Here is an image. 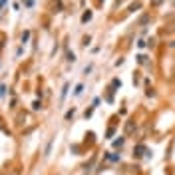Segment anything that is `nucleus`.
Returning <instances> with one entry per match:
<instances>
[{
  "label": "nucleus",
  "instance_id": "1",
  "mask_svg": "<svg viewBox=\"0 0 175 175\" xmlns=\"http://www.w3.org/2000/svg\"><path fill=\"white\" fill-rule=\"evenodd\" d=\"M90 18H92V12L88 10V12H84V16H82V22H88Z\"/></svg>",
  "mask_w": 175,
  "mask_h": 175
},
{
  "label": "nucleus",
  "instance_id": "3",
  "mask_svg": "<svg viewBox=\"0 0 175 175\" xmlns=\"http://www.w3.org/2000/svg\"><path fill=\"white\" fill-rule=\"evenodd\" d=\"M28 36H30V32H24V34H22V42L28 40Z\"/></svg>",
  "mask_w": 175,
  "mask_h": 175
},
{
  "label": "nucleus",
  "instance_id": "2",
  "mask_svg": "<svg viewBox=\"0 0 175 175\" xmlns=\"http://www.w3.org/2000/svg\"><path fill=\"white\" fill-rule=\"evenodd\" d=\"M82 90H84V86H82V84H80V86H78V88H76V96H80V94H82Z\"/></svg>",
  "mask_w": 175,
  "mask_h": 175
}]
</instances>
